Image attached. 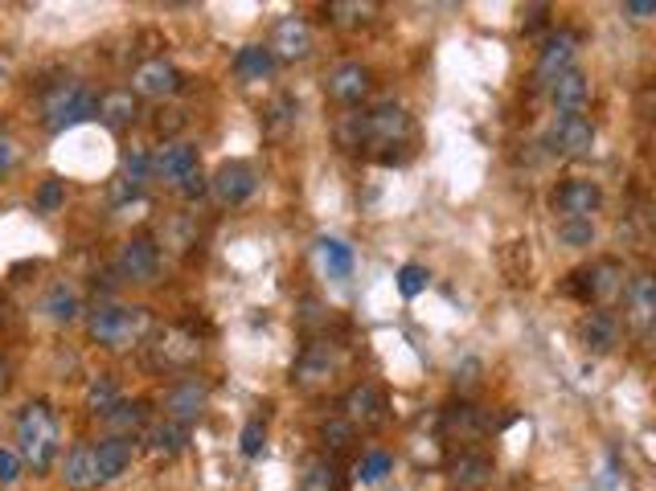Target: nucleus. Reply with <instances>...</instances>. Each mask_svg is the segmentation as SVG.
<instances>
[{
    "mask_svg": "<svg viewBox=\"0 0 656 491\" xmlns=\"http://www.w3.org/2000/svg\"><path fill=\"white\" fill-rule=\"evenodd\" d=\"M545 144H550L554 156L582 160V156H591V147H595V128H591V119H582V115H563V119L550 128Z\"/></svg>",
    "mask_w": 656,
    "mask_h": 491,
    "instance_id": "0eeeda50",
    "label": "nucleus"
},
{
    "mask_svg": "<svg viewBox=\"0 0 656 491\" xmlns=\"http://www.w3.org/2000/svg\"><path fill=\"white\" fill-rule=\"evenodd\" d=\"M131 438H119V435H107L103 442H94V467H99V483H112L119 475L131 467Z\"/></svg>",
    "mask_w": 656,
    "mask_h": 491,
    "instance_id": "6ab92c4d",
    "label": "nucleus"
},
{
    "mask_svg": "<svg viewBox=\"0 0 656 491\" xmlns=\"http://www.w3.org/2000/svg\"><path fill=\"white\" fill-rule=\"evenodd\" d=\"M21 463H25V458H21L13 447H0V488L17 483V479H21Z\"/></svg>",
    "mask_w": 656,
    "mask_h": 491,
    "instance_id": "79ce46f5",
    "label": "nucleus"
},
{
    "mask_svg": "<svg viewBox=\"0 0 656 491\" xmlns=\"http://www.w3.org/2000/svg\"><path fill=\"white\" fill-rule=\"evenodd\" d=\"M443 426H448L451 435H476L480 430V414H476V405H451Z\"/></svg>",
    "mask_w": 656,
    "mask_h": 491,
    "instance_id": "4c0bfd02",
    "label": "nucleus"
},
{
    "mask_svg": "<svg viewBox=\"0 0 656 491\" xmlns=\"http://www.w3.org/2000/svg\"><path fill=\"white\" fill-rule=\"evenodd\" d=\"M149 172H152V156H144V152H128V156H124V181H128L131 197L140 193V184L149 181Z\"/></svg>",
    "mask_w": 656,
    "mask_h": 491,
    "instance_id": "c9c22d12",
    "label": "nucleus"
},
{
    "mask_svg": "<svg viewBox=\"0 0 656 491\" xmlns=\"http://www.w3.org/2000/svg\"><path fill=\"white\" fill-rule=\"evenodd\" d=\"M136 115H140V107H136V94L131 91H107L99 99V124L103 128L124 131L136 124Z\"/></svg>",
    "mask_w": 656,
    "mask_h": 491,
    "instance_id": "b1692460",
    "label": "nucleus"
},
{
    "mask_svg": "<svg viewBox=\"0 0 656 491\" xmlns=\"http://www.w3.org/2000/svg\"><path fill=\"white\" fill-rule=\"evenodd\" d=\"M255 189H259V172L246 160H226L209 181V193L218 197V205H246L255 197Z\"/></svg>",
    "mask_w": 656,
    "mask_h": 491,
    "instance_id": "39448f33",
    "label": "nucleus"
},
{
    "mask_svg": "<svg viewBox=\"0 0 656 491\" xmlns=\"http://www.w3.org/2000/svg\"><path fill=\"white\" fill-rule=\"evenodd\" d=\"M62 479H66V488H75V491L99 488V467H94L91 442H82V447H75V451L66 455V463H62Z\"/></svg>",
    "mask_w": 656,
    "mask_h": 491,
    "instance_id": "5701e85b",
    "label": "nucleus"
},
{
    "mask_svg": "<svg viewBox=\"0 0 656 491\" xmlns=\"http://www.w3.org/2000/svg\"><path fill=\"white\" fill-rule=\"evenodd\" d=\"M345 422H353V426H382V422H386V398H382V389L370 382L353 385V389L345 393Z\"/></svg>",
    "mask_w": 656,
    "mask_h": 491,
    "instance_id": "4468645a",
    "label": "nucleus"
},
{
    "mask_svg": "<svg viewBox=\"0 0 656 491\" xmlns=\"http://www.w3.org/2000/svg\"><path fill=\"white\" fill-rule=\"evenodd\" d=\"M365 128H370V144H398L411 131V115L402 103H377L374 111H365Z\"/></svg>",
    "mask_w": 656,
    "mask_h": 491,
    "instance_id": "9b49d317",
    "label": "nucleus"
},
{
    "mask_svg": "<svg viewBox=\"0 0 656 491\" xmlns=\"http://www.w3.org/2000/svg\"><path fill=\"white\" fill-rule=\"evenodd\" d=\"M575 54H579V37L575 34H554L550 41L542 46V57H538V82H554L558 74L575 70Z\"/></svg>",
    "mask_w": 656,
    "mask_h": 491,
    "instance_id": "2eb2a0df",
    "label": "nucleus"
},
{
    "mask_svg": "<svg viewBox=\"0 0 656 491\" xmlns=\"http://www.w3.org/2000/svg\"><path fill=\"white\" fill-rule=\"evenodd\" d=\"M243 455L246 458H255V455H262V442H267V430H262V422H246L243 426Z\"/></svg>",
    "mask_w": 656,
    "mask_h": 491,
    "instance_id": "37998d69",
    "label": "nucleus"
},
{
    "mask_svg": "<svg viewBox=\"0 0 656 491\" xmlns=\"http://www.w3.org/2000/svg\"><path fill=\"white\" fill-rule=\"evenodd\" d=\"M623 17H632V21L656 17V0H628V4H623Z\"/></svg>",
    "mask_w": 656,
    "mask_h": 491,
    "instance_id": "c03bdc74",
    "label": "nucleus"
},
{
    "mask_svg": "<svg viewBox=\"0 0 656 491\" xmlns=\"http://www.w3.org/2000/svg\"><path fill=\"white\" fill-rule=\"evenodd\" d=\"M353 422H345V418H333V422H324V426H320V438H324V442H329V447H333V451H345V447H349V442H353Z\"/></svg>",
    "mask_w": 656,
    "mask_h": 491,
    "instance_id": "ea45409f",
    "label": "nucleus"
},
{
    "mask_svg": "<svg viewBox=\"0 0 656 491\" xmlns=\"http://www.w3.org/2000/svg\"><path fill=\"white\" fill-rule=\"evenodd\" d=\"M394 467V458L386 451H365V455L353 463V479L357 483H377V479H386Z\"/></svg>",
    "mask_w": 656,
    "mask_h": 491,
    "instance_id": "473e14b6",
    "label": "nucleus"
},
{
    "mask_svg": "<svg viewBox=\"0 0 656 491\" xmlns=\"http://www.w3.org/2000/svg\"><path fill=\"white\" fill-rule=\"evenodd\" d=\"M345 475L333 458H308V467L300 475V491H340Z\"/></svg>",
    "mask_w": 656,
    "mask_h": 491,
    "instance_id": "c85d7f7f",
    "label": "nucleus"
},
{
    "mask_svg": "<svg viewBox=\"0 0 656 491\" xmlns=\"http://www.w3.org/2000/svg\"><path fill=\"white\" fill-rule=\"evenodd\" d=\"M575 279H582L575 292L591 303H600V299H612L616 292H623V271H619L616 262H595V267H587V271H579Z\"/></svg>",
    "mask_w": 656,
    "mask_h": 491,
    "instance_id": "412c9836",
    "label": "nucleus"
},
{
    "mask_svg": "<svg viewBox=\"0 0 656 491\" xmlns=\"http://www.w3.org/2000/svg\"><path fill=\"white\" fill-rule=\"evenodd\" d=\"M206 189H209V181H206V177H202V172H197V177H189V181L181 184V197H189V201H193V197H202V193H206Z\"/></svg>",
    "mask_w": 656,
    "mask_h": 491,
    "instance_id": "a18cd8bd",
    "label": "nucleus"
},
{
    "mask_svg": "<svg viewBox=\"0 0 656 491\" xmlns=\"http://www.w3.org/2000/svg\"><path fill=\"white\" fill-rule=\"evenodd\" d=\"M41 115H46V128L50 131L78 128L82 119L99 115V99H94V91L91 87H82V82H57L54 91L46 94Z\"/></svg>",
    "mask_w": 656,
    "mask_h": 491,
    "instance_id": "7ed1b4c3",
    "label": "nucleus"
},
{
    "mask_svg": "<svg viewBox=\"0 0 656 491\" xmlns=\"http://www.w3.org/2000/svg\"><path fill=\"white\" fill-rule=\"evenodd\" d=\"M603 205V189L595 181H566L554 193V209L563 221H591V214Z\"/></svg>",
    "mask_w": 656,
    "mask_h": 491,
    "instance_id": "9d476101",
    "label": "nucleus"
},
{
    "mask_svg": "<svg viewBox=\"0 0 656 491\" xmlns=\"http://www.w3.org/2000/svg\"><path fill=\"white\" fill-rule=\"evenodd\" d=\"M653 225H656V214H653Z\"/></svg>",
    "mask_w": 656,
    "mask_h": 491,
    "instance_id": "de8ad7c7",
    "label": "nucleus"
},
{
    "mask_svg": "<svg viewBox=\"0 0 656 491\" xmlns=\"http://www.w3.org/2000/svg\"><path fill=\"white\" fill-rule=\"evenodd\" d=\"M4 385H9V364L0 361V393H4Z\"/></svg>",
    "mask_w": 656,
    "mask_h": 491,
    "instance_id": "49530a36",
    "label": "nucleus"
},
{
    "mask_svg": "<svg viewBox=\"0 0 656 491\" xmlns=\"http://www.w3.org/2000/svg\"><path fill=\"white\" fill-rule=\"evenodd\" d=\"M329 13H333V21H340V25H370L377 13V4H357V0H333L329 4Z\"/></svg>",
    "mask_w": 656,
    "mask_h": 491,
    "instance_id": "f704fd0d",
    "label": "nucleus"
},
{
    "mask_svg": "<svg viewBox=\"0 0 656 491\" xmlns=\"http://www.w3.org/2000/svg\"><path fill=\"white\" fill-rule=\"evenodd\" d=\"M17 455L46 475L57 458V418L46 401H29L17 414Z\"/></svg>",
    "mask_w": 656,
    "mask_h": 491,
    "instance_id": "f257e3e1",
    "label": "nucleus"
},
{
    "mask_svg": "<svg viewBox=\"0 0 656 491\" xmlns=\"http://www.w3.org/2000/svg\"><path fill=\"white\" fill-rule=\"evenodd\" d=\"M587 99H591V78L582 70H566L550 82V103L563 115H579L587 107Z\"/></svg>",
    "mask_w": 656,
    "mask_h": 491,
    "instance_id": "aec40b11",
    "label": "nucleus"
},
{
    "mask_svg": "<svg viewBox=\"0 0 656 491\" xmlns=\"http://www.w3.org/2000/svg\"><path fill=\"white\" fill-rule=\"evenodd\" d=\"M623 303H628V320L636 327H653L656 324V274H636L628 279L623 287Z\"/></svg>",
    "mask_w": 656,
    "mask_h": 491,
    "instance_id": "f3484780",
    "label": "nucleus"
},
{
    "mask_svg": "<svg viewBox=\"0 0 656 491\" xmlns=\"http://www.w3.org/2000/svg\"><path fill=\"white\" fill-rule=\"evenodd\" d=\"M324 94L333 103H361L370 94V70L361 62H340L337 70H329V78H324Z\"/></svg>",
    "mask_w": 656,
    "mask_h": 491,
    "instance_id": "ddd939ff",
    "label": "nucleus"
},
{
    "mask_svg": "<svg viewBox=\"0 0 656 491\" xmlns=\"http://www.w3.org/2000/svg\"><path fill=\"white\" fill-rule=\"evenodd\" d=\"M41 311H46L54 324H75L82 303H78V292L70 283H54V287L46 292V299H41Z\"/></svg>",
    "mask_w": 656,
    "mask_h": 491,
    "instance_id": "cd10ccee",
    "label": "nucleus"
},
{
    "mask_svg": "<svg viewBox=\"0 0 656 491\" xmlns=\"http://www.w3.org/2000/svg\"><path fill=\"white\" fill-rule=\"evenodd\" d=\"M488 475H492V463H488L485 455H460V458H455V467H451V479H455V488H464V491L485 488Z\"/></svg>",
    "mask_w": 656,
    "mask_h": 491,
    "instance_id": "c756f323",
    "label": "nucleus"
},
{
    "mask_svg": "<svg viewBox=\"0 0 656 491\" xmlns=\"http://www.w3.org/2000/svg\"><path fill=\"white\" fill-rule=\"evenodd\" d=\"M579 340L591 348V352H612L616 340H619V320L603 308L587 311V315H582V324H579Z\"/></svg>",
    "mask_w": 656,
    "mask_h": 491,
    "instance_id": "4be33fe9",
    "label": "nucleus"
},
{
    "mask_svg": "<svg viewBox=\"0 0 656 491\" xmlns=\"http://www.w3.org/2000/svg\"><path fill=\"white\" fill-rule=\"evenodd\" d=\"M181 91V70L172 66L169 57H149L140 62L131 74V94H144V99H169Z\"/></svg>",
    "mask_w": 656,
    "mask_h": 491,
    "instance_id": "1a4fd4ad",
    "label": "nucleus"
},
{
    "mask_svg": "<svg viewBox=\"0 0 656 491\" xmlns=\"http://www.w3.org/2000/svg\"><path fill=\"white\" fill-rule=\"evenodd\" d=\"M62 201H66V184L57 181V177H50V181L38 189V214H54Z\"/></svg>",
    "mask_w": 656,
    "mask_h": 491,
    "instance_id": "a19ab883",
    "label": "nucleus"
},
{
    "mask_svg": "<svg viewBox=\"0 0 656 491\" xmlns=\"http://www.w3.org/2000/svg\"><path fill=\"white\" fill-rule=\"evenodd\" d=\"M271 54L283 57V62H304L312 54V29L308 21L300 17H283L275 25V37H271Z\"/></svg>",
    "mask_w": 656,
    "mask_h": 491,
    "instance_id": "dca6fc26",
    "label": "nucleus"
},
{
    "mask_svg": "<svg viewBox=\"0 0 656 491\" xmlns=\"http://www.w3.org/2000/svg\"><path fill=\"white\" fill-rule=\"evenodd\" d=\"M317 255H320V267H324V274H329V279H349V274H353V267H357L353 246H345L340 237H320Z\"/></svg>",
    "mask_w": 656,
    "mask_h": 491,
    "instance_id": "a878e982",
    "label": "nucleus"
},
{
    "mask_svg": "<svg viewBox=\"0 0 656 491\" xmlns=\"http://www.w3.org/2000/svg\"><path fill=\"white\" fill-rule=\"evenodd\" d=\"M209 405V385L197 382V377H185L165 389V418L181 422V426H193V422L206 414Z\"/></svg>",
    "mask_w": 656,
    "mask_h": 491,
    "instance_id": "6e6552de",
    "label": "nucleus"
},
{
    "mask_svg": "<svg viewBox=\"0 0 656 491\" xmlns=\"http://www.w3.org/2000/svg\"><path fill=\"white\" fill-rule=\"evenodd\" d=\"M558 237H563L570 250H582L595 242V225L591 221H558Z\"/></svg>",
    "mask_w": 656,
    "mask_h": 491,
    "instance_id": "58836bf2",
    "label": "nucleus"
},
{
    "mask_svg": "<svg viewBox=\"0 0 656 491\" xmlns=\"http://www.w3.org/2000/svg\"><path fill=\"white\" fill-rule=\"evenodd\" d=\"M152 172H156L160 181L181 189V184H185L189 177H197L202 168H197V152L189 144H165V147H156V156H152Z\"/></svg>",
    "mask_w": 656,
    "mask_h": 491,
    "instance_id": "f8f14e48",
    "label": "nucleus"
},
{
    "mask_svg": "<svg viewBox=\"0 0 656 491\" xmlns=\"http://www.w3.org/2000/svg\"><path fill=\"white\" fill-rule=\"evenodd\" d=\"M337 140L340 147H349V152H357V147L370 144V128H365V111H357V115H345L337 124Z\"/></svg>",
    "mask_w": 656,
    "mask_h": 491,
    "instance_id": "72a5a7b5",
    "label": "nucleus"
},
{
    "mask_svg": "<svg viewBox=\"0 0 656 491\" xmlns=\"http://www.w3.org/2000/svg\"><path fill=\"white\" fill-rule=\"evenodd\" d=\"M197 357H202V340L185 327H169L156 345V364H165V369H189Z\"/></svg>",
    "mask_w": 656,
    "mask_h": 491,
    "instance_id": "a211bd4d",
    "label": "nucleus"
},
{
    "mask_svg": "<svg viewBox=\"0 0 656 491\" xmlns=\"http://www.w3.org/2000/svg\"><path fill=\"white\" fill-rule=\"evenodd\" d=\"M337 369H340L337 345H329V340H312V345L296 357V364H292V382L304 385V389H317V385L333 382V377H337Z\"/></svg>",
    "mask_w": 656,
    "mask_h": 491,
    "instance_id": "20e7f679",
    "label": "nucleus"
},
{
    "mask_svg": "<svg viewBox=\"0 0 656 491\" xmlns=\"http://www.w3.org/2000/svg\"><path fill=\"white\" fill-rule=\"evenodd\" d=\"M271 70H275L271 46H243V50L234 54V74H239L243 82H262V78H271Z\"/></svg>",
    "mask_w": 656,
    "mask_h": 491,
    "instance_id": "393cba45",
    "label": "nucleus"
},
{
    "mask_svg": "<svg viewBox=\"0 0 656 491\" xmlns=\"http://www.w3.org/2000/svg\"><path fill=\"white\" fill-rule=\"evenodd\" d=\"M103 422L112 426V435L128 438L131 430H140V426L149 422V405H144V401H119V405H115V410Z\"/></svg>",
    "mask_w": 656,
    "mask_h": 491,
    "instance_id": "7c9ffc66",
    "label": "nucleus"
},
{
    "mask_svg": "<svg viewBox=\"0 0 656 491\" xmlns=\"http://www.w3.org/2000/svg\"><path fill=\"white\" fill-rule=\"evenodd\" d=\"M87 332L91 340H99L103 348H128L136 345L144 332H149V308H124V303H99L87 315Z\"/></svg>",
    "mask_w": 656,
    "mask_h": 491,
    "instance_id": "f03ea898",
    "label": "nucleus"
},
{
    "mask_svg": "<svg viewBox=\"0 0 656 491\" xmlns=\"http://www.w3.org/2000/svg\"><path fill=\"white\" fill-rule=\"evenodd\" d=\"M144 442H149L152 455H177V451H185L189 442V426H181V422H152L149 435H144Z\"/></svg>",
    "mask_w": 656,
    "mask_h": 491,
    "instance_id": "bb28decb",
    "label": "nucleus"
},
{
    "mask_svg": "<svg viewBox=\"0 0 656 491\" xmlns=\"http://www.w3.org/2000/svg\"><path fill=\"white\" fill-rule=\"evenodd\" d=\"M427 283H432V274H427V267H419V262H407V267L398 271V292L407 295V299L427 292Z\"/></svg>",
    "mask_w": 656,
    "mask_h": 491,
    "instance_id": "e433bc0d",
    "label": "nucleus"
},
{
    "mask_svg": "<svg viewBox=\"0 0 656 491\" xmlns=\"http://www.w3.org/2000/svg\"><path fill=\"white\" fill-rule=\"evenodd\" d=\"M0 140H4V135H0Z\"/></svg>",
    "mask_w": 656,
    "mask_h": 491,
    "instance_id": "09e8293b",
    "label": "nucleus"
},
{
    "mask_svg": "<svg viewBox=\"0 0 656 491\" xmlns=\"http://www.w3.org/2000/svg\"><path fill=\"white\" fill-rule=\"evenodd\" d=\"M115 405H119V385H115L112 377H94V382L87 385V410L107 418Z\"/></svg>",
    "mask_w": 656,
    "mask_h": 491,
    "instance_id": "2f4dec72",
    "label": "nucleus"
},
{
    "mask_svg": "<svg viewBox=\"0 0 656 491\" xmlns=\"http://www.w3.org/2000/svg\"><path fill=\"white\" fill-rule=\"evenodd\" d=\"M115 271L128 283H152L160 271V246L152 237H128L115 255Z\"/></svg>",
    "mask_w": 656,
    "mask_h": 491,
    "instance_id": "423d86ee",
    "label": "nucleus"
}]
</instances>
